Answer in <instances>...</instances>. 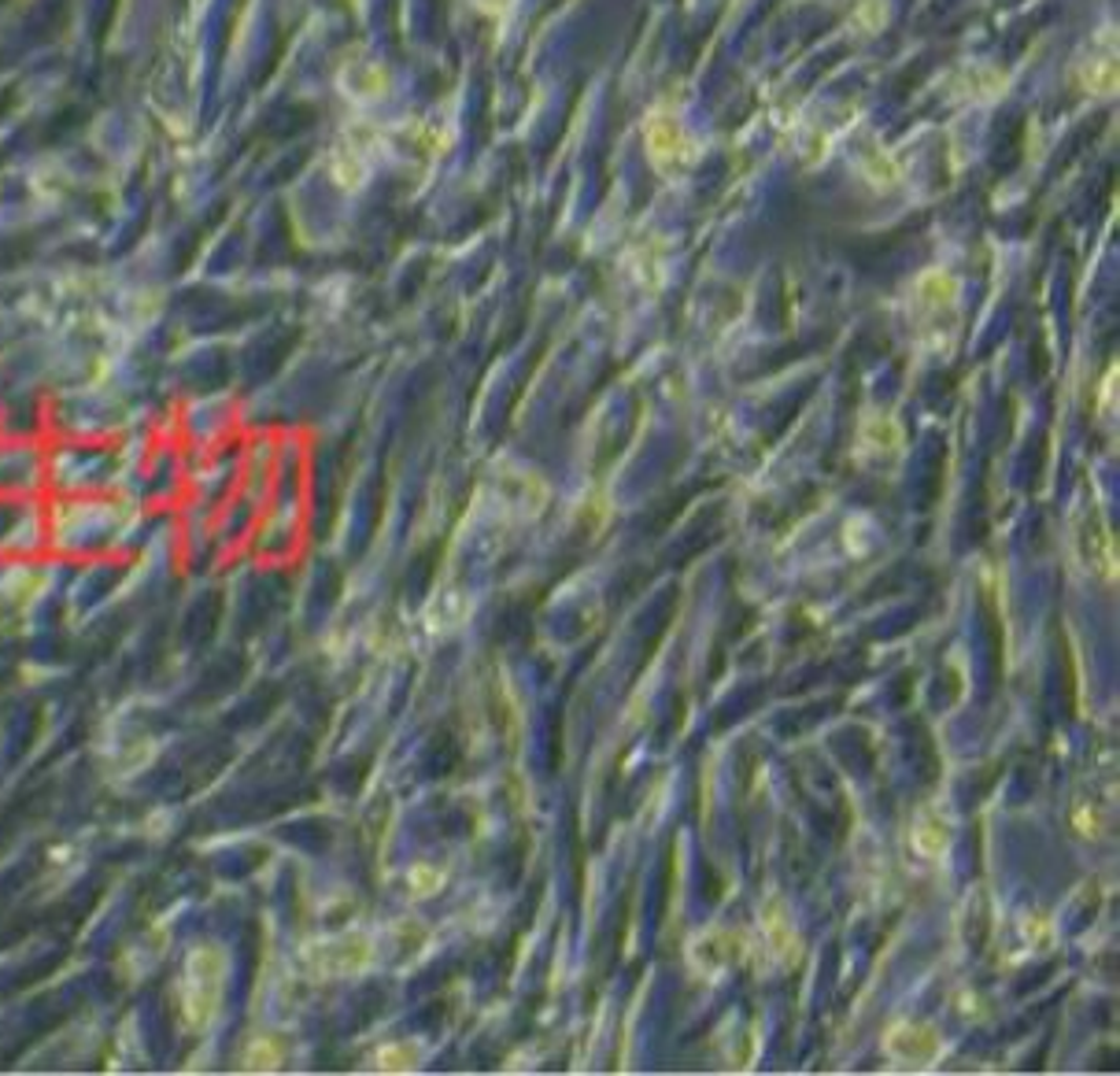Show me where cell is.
<instances>
[{
    "label": "cell",
    "instance_id": "obj_11",
    "mask_svg": "<svg viewBox=\"0 0 1120 1076\" xmlns=\"http://www.w3.org/2000/svg\"><path fill=\"white\" fill-rule=\"evenodd\" d=\"M248 1069H277L282 1065V1047L274 1039H260V1043L248 1051Z\"/></svg>",
    "mask_w": 1120,
    "mask_h": 1076
},
{
    "label": "cell",
    "instance_id": "obj_9",
    "mask_svg": "<svg viewBox=\"0 0 1120 1076\" xmlns=\"http://www.w3.org/2000/svg\"><path fill=\"white\" fill-rule=\"evenodd\" d=\"M762 925H766L769 951H773L781 961H795V958H798V939H795V932H791V922H788V917L776 914V910H766Z\"/></svg>",
    "mask_w": 1120,
    "mask_h": 1076
},
{
    "label": "cell",
    "instance_id": "obj_13",
    "mask_svg": "<svg viewBox=\"0 0 1120 1076\" xmlns=\"http://www.w3.org/2000/svg\"><path fill=\"white\" fill-rule=\"evenodd\" d=\"M1021 932H1024V939H1029V944H1039V947H1046V944H1051V936H1054L1051 922H1046L1043 914H1029V917H1024Z\"/></svg>",
    "mask_w": 1120,
    "mask_h": 1076
},
{
    "label": "cell",
    "instance_id": "obj_4",
    "mask_svg": "<svg viewBox=\"0 0 1120 1076\" xmlns=\"http://www.w3.org/2000/svg\"><path fill=\"white\" fill-rule=\"evenodd\" d=\"M1073 525H1076L1073 540H1076V552H1080L1083 566H1087L1091 574L1113 577V570H1117V552H1113V533H1109V525L1102 522L1098 503L1083 511V515H1076Z\"/></svg>",
    "mask_w": 1120,
    "mask_h": 1076
},
{
    "label": "cell",
    "instance_id": "obj_10",
    "mask_svg": "<svg viewBox=\"0 0 1120 1076\" xmlns=\"http://www.w3.org/2000/svg\"><path fill=\"white\" fill-rule=\"evenodd\" d=\"M377 1069H385V1073H407V1069H415L418 1061V1051L415 1043H389L385 1051H377Z\"/></svg>",
    "mask_w": 1120,
    "mask_h": 1076
},
{
    "label": "cell",
    "instance_id": "obj_8",
    "mask_svg": "<svg viewBox=\"0 0 1120 1076\" xmlns=\"http://www.w3.org/2000/svg\"><path fill=\"white\" fill-rule=\"evenodd\" d=\"M370 947L367 939H337V944H326L323 951V973H352V969H359L362 961H367Z\"/></svg>",
    "mask_w": 1120,
    "mask_h": 1076
},
{
    "label": "cell",
    "instance_id": "obj_1",
    "mask_svg": "<svg viewBox=\"0 0 1120 1076\" xmlns=\"http://www.w3.org/2000/svg\"><path fill=\"white\" fill-rule=\"evenodd\" d=\"M644 141H647V160L659 174L677 178L696 163V141L684 130L681 116L666 108H655L644 123Z\"/></svg>",
    "mask_w": 1120,
    "mask_h": 1076
},
{
    "label": "cell",
    "instance_id": "obj_7",
    "mask_svg": "<svg viewBox=\"0 0 1120 1076\" xmlns=\"http://www.w3.org/2000/svg\"><path fill=\"white\" fill-rule=\"evenodd\" d=\"M910 840H913V851L921 854V858H939L951 847V825L939 814H921L913 822Z\"/></svg>",
    "mask_w": 1120,
    "mask_h": 1076
},
{
    "label": "cell",
    "instance_id": "obj_5",
    "mask_svg": "<svg viewBox=\"0 0 1120 1076\" xmlns=\"http://www.w3.org/2000/svg\"><path fill=\"white\" fill-rule=\"evenodd\" d=\"M688 958L703 976H722L725 969H732L737 961H744V939H740L737 932L706 929L703 936L691 939Z\"/></svg>",
    "mask_w": 1120,
    "mask_h": 1076
},
{
    "label": "cell",
    "instance_id": "obj_2",
    "mask_svg": "<svg viewBox=\"0 0 1120 1076\" xmlns=\"http://www.w3.org/2000/svg\"><path fill=\"white\" fill-rule=\"evenodd\" d=\"M884 1051L895 1065L903 1069H925L943 1054V1039L932 1025L925 1021H898L884 1036Z\"/></svg>",
    "mask_w": 1120,
    "mask_h": 1076
},
{
    "label": "cell",
    "instance_id": "obj_3",
    "mask_svg": "<svg viewBox=\"0 0 1120 1076\" xmlns=\"http://www.w3.org/2000/svg\"><path fill=\"white\" fill-rule=\"evenodd\" d=\"M958 311V282L943 270H929L921 282L913 285V318L925 330H939L943 318Z\"/></svg>",
    "mask_w": 1120,
    "mask_h": 1076
},
{
    "label": "cell",
    "instance_id": "obj_6",
    "mask_svg": "<svg viewBox=\"0 0 1120 1076\" xmlns=\"http://www.w3.org/2000/svg\"><path fill=\"white\" fill-rule=\"evenodd\" d=\"M862 452L880 455V459L903 452V430H898L895 418H888V415L866 418V426H862Z\"/></svg>",
    "mask_w": 1120,
    "mask_h": 1076
},
{
    "label": "cell",
    "instance_id": "obj_12",
    "mask_svg": "<svg viewBox=\"0 0 1120 1076\" xmlns=\"http://www.w3.org/2000/svg\"><path fill=\"white\" fill-rule=\"evenodd\" d=\"M407 876H411V888H418L422 895H433L440 885H444V873H440L437 866H426V862H422V866L411 869Z\"/></svg>",
    "mask_w": 1120,
    "mask_h": 1076
}]
</instances>
